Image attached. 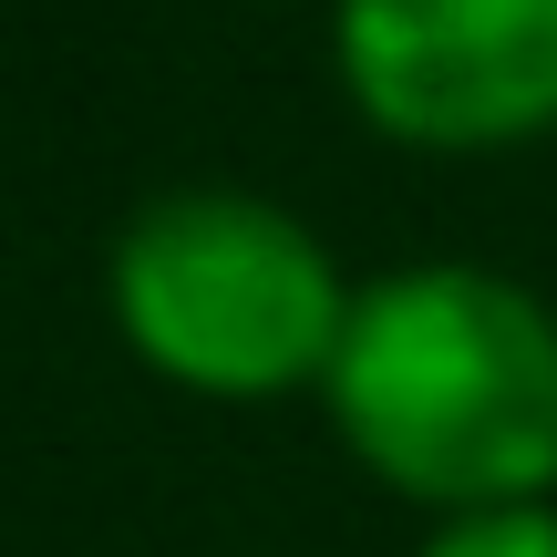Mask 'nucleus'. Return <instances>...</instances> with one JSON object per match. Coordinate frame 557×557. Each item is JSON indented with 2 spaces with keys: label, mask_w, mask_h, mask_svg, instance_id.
<instances>
[{
  "label": "nucleus",
  "mask_w": 557,
  "mask_h": 557,
  "mask_svg": "<svg viewBox=\"0 0 557 557\" xmlns=\"http://www.w3.org/2000/svg\"><path fill=\"white\" fill-rule=\"evenodd\" d=\"M320 423L413 517L557 496V299L517 269L434 248L351 289L320 372Z\"/></svg>",
  "instance_id": "f257e3e1"
},
{
  "label": "nucleus",
  "mask_w": 557,
  "mask_h": 557,
  "mask_svg": "<svg viewBox=\"0 0 557 557\" xmlns=\"http://www.w3.org/2000/svg\"><path fill=\"white\" fill-rule=\"evenodd\" d=\"M361 278L259 186H156L103 248V320L124 361L186 403H299L341 351Z\"/></svg>",
  "instance_id": "f03ea898"
},
{
  "label": "nucleus",
  "mask_w": 557,
  "mask_h": 557,
  "mask_svg": "<svg viewBox=\"0 0 557 557\" xmlns=\"http://www.w3.org/2000/svg\"><path fill=\"white\" fill-rule=\"evenodd\" d=\"M331 83L403 156H517L557 135V0H320Z\"/></svg>",
  "instance_id": "7ed1b4c3"
},
{
  "label": "nucleus",
  "mask_w": 557,
  "mask_h": 557,
  "mask_svg": "<svg viewBox=\"0 0 557 557\" xmlns=\"http://www.w3.org/2000/svg\"><path fill=\"white\" fill-rule=\"evenodd\" d=\"M413 557H557V496H537V506H475V517H423Z\"/></svg>",
  "instance_id": "20e7f679"
}]
</instances>
